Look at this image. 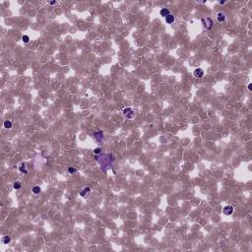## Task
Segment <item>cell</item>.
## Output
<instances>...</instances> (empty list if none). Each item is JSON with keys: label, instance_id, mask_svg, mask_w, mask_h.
Instances as JSON below:
<instances>
[{"label": "cell", "instance_id": "10", "mask_svg": "<svg viewBox=\"0 0 252 252\" xmlns=\"http://www.w3.org/2000/svg\"><path fill=\"white\" fill-rule=\"evenodd\" d=\"M174 20H175V18H174V16L172 14H169L168 16H166V22L167 24H172L174 22Z\"/></svg>", "mask_w": 252, "mask_h": 252}, {"label": "cell", "instance_id": "15", "mask_svg": "<svg viewBox=\"0 0 252 252\" xmlns=\"http://www.w3.org/2000/svg\"><path fill=\"white\" fill-rule=\"evenodd\" d=\"M13 187H14V189H17V190L21 189V183L18 182V181H16V182L13 184Z\"/></svg>", "mask_w": 252, "mask_h": 252}, {"label": "cell", "instance_id": "11", "mask_svg": "<svg viewBox=\"0 0 252 252\" xmlns=\"http://www.w3.org/2000/svg\"><path fill=\"white\" fill-rule=\"evenodd\" d=\"M160 14H161V16H162V17L166 18V16H168L170 14V11L168 9H166V8H162V9L161 10V12H160Z\"/></svg>", "mask_w": 252, "mask_h": 252}, {"label": "cell", "instance_id": "13", "mask_svg": "<svg viewBox=\"0 0 252 252\" xmlns=\"http://www.w3.org/2000/svg\"><path fill=\"white\" fill-rule=\"evenodd\" d=\"M1 241L4 243V244H8V243L11 241V238H10V236H8V235H4L1 239Z\"/></svg>", "mask_w": 252, "mask_h": 252}, {"label": "cell", "instance_id": "21", "mask_svg": "<svg viewBox=\"0 0 252 252\" xmlns=\"http://www.w3.org/2000/svg\"><path fill=\"white\" fill-rule=\"evenodd\" d=\"M55 3H56V1H51V2H50V4H51V5H54Z\"/></svg>", "mask_w": 252, "mask_h": 252}, {"label": "cell", "instance_id": "16", "mask_svg": "<svg viewBox=\"0 0 252 252\" xmlns=\"http://www.w3.org/2000/svg\"><path fill=\"white\" fill-rule=\"evenodd\" d=\"M22 40H23V43H28L30 42V37H29V36H23V37H22Z\"/></svg>", "mask_w": 252, "mask_h": 252}, {"label": "cell", "instance_id": "7", "mask_svg": "<svg viewBox=\"0 0 252 252\" xmlns=\"http://www.w3.org/2000/svg\"><path fill=\"white\" fill-rule=\"evenodd\" d=\"M94 137L96 138V140L97 141V143H102V139H103V134H102V132H101V131L95 132L94 133Z\"/></svg>", "mask_w": 252, "mask_h": 252}, {"label": "cell", "instance_id": "3", "mask_svg": "<svg viewBox=\"0 0 252 252\" xmlns=\"http://www.w3.org/2000/svg\"><path fill=\"white\" fill-rule=\"evenodd\" d=\"M123 115L127 118V119H132L134 116V111L132 110L131 107H125L123 109Z\"/></svg>", "mask_w": 252, "mask_h": 252}, {"label": "cell", "instance_id": "14", "mask_svg": "<svg viewBox=\"0 0 252 252\" xmlns=\"http://www.w3.org/2000/svg\"><path fill=\"white\" fill-rule=\"evenodd\" d=\"M32 193H34V194H39L40 191H42V189H40L39 186H34V187H32Z\"/></svg>", "mask_w": 252, "mask_h": 252}, {"label": "cell", "instance_id": "4", "mask_svg": "<svg viewBox=\"0 0 252 252\" xmlns=\"http://www.w3.org/2000/svg\"><path fill=\"white\" fill-rule=\"evenodd\" d=\"M202 22H203V24H204V27L206 29H208V30H210L211 28H212V26H213V21L209 17L202 18Z\"/></svg>", "mask_w": 252, "mask_h": 252}, {"label": "cell", "instance_id": "18", "mask_svg": "<svg viewBox=\"0 0 252 252\" xmlns=\"http://www.w3.org/2000/svg\"><path fill=\"white\" fill-rule=\"evenodd\" d=\"M77 172V169L74 167H68V172L69 173H75Z\"/></svg>", "mask_w": 252, "mask_h": 252}, {"label": "cell", "instance_id": "19", "mask_svg": "<svg viewBox=\"0 0 252 252\" xmlns=\"http://www.w3.org/2000/svg\"><path fill=\"white\" fill-rule=\"evenodd\" d=\"M248 90H249V91L252 90V84H249V85H248Z\"/></svg>", "mask_w": 252, "mask_h": 252}, {"label": "cell", "instance_id": "8", "mask_svg": "<svg viewBox=\"0 0 252 252\" xmlns=\"http://www.w3.org/2000/svg\"><path fill=\"white\" fill-rule=\"evenodd\" d=\"M225 18H226V16H225V14L224 12H219L217 14V20H218V22L222 23V22H224L225 20Z\"/></svg>", "mask_w": 252, "mask_h": 252}, {"label": "cell", "instance_id": "20", "mask_svg": "<svg viewBox=\"0 0 252 252\" xmlns=\"http://www.w3.org/2000/svg\"><path fill=\"white\" fill-rule=\"evenodd\" d=\"M219 3H220L221 5H224V4L225 3V1H220V2H219Z\"/></svg>", "mask_w": 252, "mask_h": 252}, {"label": "cell", "instance_id": "1", "mask_svg": "<svg viewBox=\"0 0 252 252\" xmlns=\"http://www.w3.org/2000/svg\"><path fill=\"white\" fill-rule=\"evenodd\" d=\"M97 161L100 164V167L103 172H107L109 168H111L112 164L114 161V157L111 154H102L96 158Z\"/></svg>", "mask_w": 252, "mask_h": 252}, {"label": "cell", "instance_id": "5", "mask_svg": "<svg viewBox=\"0 0 252 252\" xmlns=\"http://www.w3.org/2000/svg\"><path fill=\"white\" fill-rule=\"evenodd\" d=\"M233 211H234L233 206L229 205V206H225V207L223 209V213H224L225 216H231V215H232Z\"/></svg>", "mask_w": 252, "mask_h": 252}, {"label": "cell", "instance_id": "17", "mask_svg": "<svg viewBox=\"0 0 252 252\" xmlns=\"http://www.w3.org/2000/svg\"><path fill=\"white\" fill-rule=\"evenodd\" d=\"M102 148H100V147H97V148H96L95 150H94V154L95 155H101L102 154Z\"/></svg>", "mask_w": 252, "mask_h": 252}, {"label": "cell", "instance_id": "9", "mask_svg": "<svg viewBox=\"0 0 252 252\" xmlns=\"http://www.w3.org/2000/svg\"><path fill=\"white\" fill-rule=\"evenodd\" d=\"M19 170L22 172V173H28L29 172V168H28V166L26 164H22L19 167Z\"/></svg>", "mask_w": 252, "mask_h": 252}, {"label": "cell", "instance_id": "2", "mask_svg": "<svg viewBox=\"0 0 252 252\" xmlns=\"http://www.w3.org/2000/svg\"><path fill=\"white\" fill-rule=\"evenodd\" d=\"M92 193V188L90 187V186H85L84 188H82L80 190L79 192V195L81 197H83V198H89L90 197V195Z\"/></svg>", "mask_w": 252, "mask_h": 252}, {"label": "cell", "instance_id": "6", "mask_svg": "<svg viewBox=\"0 0 252 252\" xmlns=\"http://www.w3.org/2000/svg\"><path fill=\"white\" fill-rule=\"evenodd\" d=\"M193 75L196 78H202L203 75H204V71H203V69H201V68H197L193 71Z\"/></svg>", "mask_w": 252, "mask_h": 252}, {"label": "cell", "instance_id": "12", "mask_svg": "<svg viewBox=\"0 0 252 252\" xmlns=\"http://www.w3.org/2000/svg\"><path fill=\"white\" fill-rule=\"evenodd\" d=\"M12 126H13V124H12V122H11L10 120H5L4 121V127L6 129H11Z\"/></svg>", "mask_w": 252, "mask_h": 252}]
</instances>
